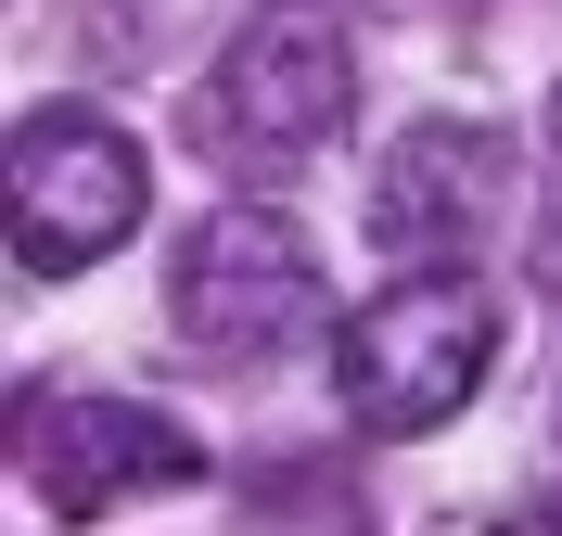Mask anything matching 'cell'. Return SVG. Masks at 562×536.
Wrapping results in <instances>:
<instances>
[{
    "label": "cell",
    "mask_w": 562,
    "mask_h": 536,
    "mask_svg": "<svg viewBox=\"0 0 562 536\" xmlns=\"http://www.w3.org/2000/svg\"><path fill=\"white\" fill-rule=\"evenodd\" d=\"M0 230H13V269L26 282H77V269H103L115 243L140 230L154 205V167L115 115L90 103H26L13 115V141H0Z\"/></svg>",
    "instance_id": "7a4b0ae2"
},
{
    "label": "cell",
    "mask_w": 562,
    "mask_h": 536,
    "mask_svg": "<svg viewBox=\"0 0 562 536\" xmlns=\"http://www.w3.org/2000/svg\"><path fill=\"white\" fill-rule=\"evenodd\" d=\"M26 472H38V499L65 511V524H103V511L140 499V486H192V472H205V447H192L167 409H128V396H65V409H38V422H26Z\"/></svg>",
    "instance_id": "5b68a950"
},
{
    "label": "cell",
    "mask_w": 562,
    "mask_h": 536,
    "mask_svg": "<svg viewBox=\"0 0 562 536\" xmlns=\"http://www.w3.org/2000/svg\"><path fill=\"white\" fill-rule=\"evenodd\" d=\"M486 370H498V294L473 282V269H448V255L333 320V396H346L358 434L460 422V409L486 396Z\"/></svg>",
    "instance_id": "6da1fadb"
},
{
    "label": "cell",
    "mask_w": 562,
    "mask_h": 536,
    "mask_svg": "<svg viewBox=\"0 0 562 536\" xmlns=\"http://www.w3.org/2000/svg\"><path fill=\"white\" fill-rule=\"evenodd\" d=\"M167 320H179L192 357L256 370V357L333 332V269H319V243L281 205H217L205 230L179 243V269H167Z\"/></svg>",
    "instance_id": "3957f363"
},
{
    "label": "cell",
    "mask_w": 562,
    "mask_h": 536,
    "mask_svg": "<svg viewBox=\"0 0 562 536\" xmlns=\"http://www.w3.org/2000/svg\"><path fill=\"white\" fill-rule=\"evenodd\" d=\"M358 115V65L346 38L319 26H244L231 38V65L205 77V128H217V167H307V153L346 141Z\"/></svg>",
    "instance_id": "277c9868"
},
{
    "label": "cell",
    "mask_w": 562,
    "mask_h": 536,
    "mask_svg": "<svg viewBox=\"0 0 562 536\" xmlns=\"http://www.w3.org/2000/svg\"><path fill=\"white\" fill-rule=\"evenodd\" d=\"M486 192H498V153L473 141V128H422L384 167V192H371V230H384L396 255H448L460 230L486 217Z\"/></svg>",
    "instance_id": "8992f818"
},
{
    "label": "cell",
    "mask_w": 562,
    "mask_h": 536,
    "mask_svg": "<svg viewBox=\"0 0 562 536\" xmlns=\"http://www.w3.org/2000/svg\"><path fill=\"white\" fill-rule=\"evenodd\" d=\"M550 153H562V90H550Z\"/></svg>",
    "instance_id": "52a82bcc"
}]
</instances>
